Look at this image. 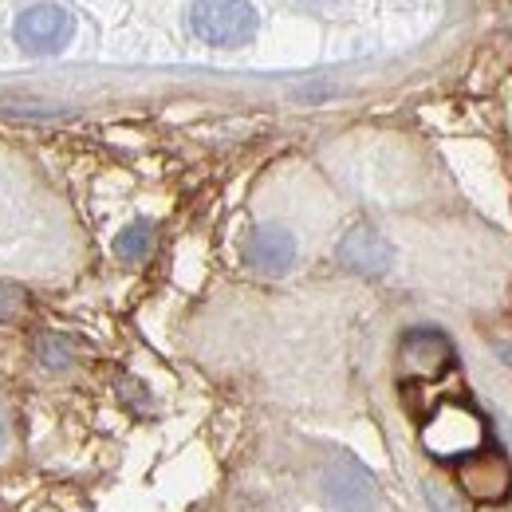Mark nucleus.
Segmentation results:
<instances>
[{
    "instance_id": "1",
    "label": "nucleus",
    "mask_w": 512,
    "mask_h": 512,
    "mask_svg": "<svg viewBox=\"0 0 512 512\" xmlns=\"http://www.w3.org/2000/svg\"><path fill=\"white\" fill-rule=\"evenodd\" d=\"M260 16L249 0H193L190 32L209 48H245L256 40Z\"/></svg>"
},
{
    "instance_id": "2",
    "label": "nucleus",
    "mask_w": 512,
    "mask_h": 512,
    "mask_svg": "<svg viewBox=\"0 0 512 512\" xmlns=\"http://www.w3.org/2000/svg\"><path fill=\"white\" fill-rule=\"evenodd\" d=\"M71 36H75V16L67 12L64 4H56V0L28 4V8L16 16V24H12L16 48H20L24 56H36V60L60 56L67 44H71Z\"/></svg>"
},
{
    "instance_id": "3",
    "label": "nucleus",
    "mask_w": 512,
    "mask_h": 512,
    "mask_svg": "<svg viewBox=\"0 0 512 512\" xmlns=\"http://www.w3.org/2000/svg\"><path fill=\"white\" fill-rule=\"evenodd\" d=\"M320 489L323 497H327V505L339 512H375V505H379L375 477L359 461H351V457L327 461V469H323L320 477Z\"/></svg>"
},
{
    "instance_id": "4",
    "label": "nucleus",
    "mask_w": 512,
    "mask_h": 512,
    "mask_svg": "<svg viewBox=\"0 0 512 512\" xmlns=\"http://www.w3.org/2000/svg\"><path fill=\"white\" fill-rule=\"evenodd\" d=\"M453 343H449L442 331L434 327H414L406 331L402 339V367L406 375H418V379H438L453 367Z\"/></svg>"
},
{
    "instance_id": "5",
    "label": "nucleus",
    "mask_w": 512,
    "mask_h": 512,
    "mask_svg": "<svg viewBox=\"0 0 512 512\" xmlns=\"http://www.w3.org/2000/svg\"><path fill=\"white\" fill-rule=\"evenodd\" d=\"M245 264L260 276H284L296 264V237L284 225H256L245 241Z\"/></svg>"
},
{
    "instance_id": "6",
    "label": "nucleus",
    "mask_w": 512,
    "mask_h": 512,
    "mask_svg": "<svg viewBox=\"0 0 512 512\" xmlns=\"http://www.w3.org/2000/svg\"><path fill=\"white\" fill-rule=\"evenodd\" d=\"M339 264L351 268L355 276H383L394 264V249L383 233H375L371 225H355L343 241H339Z\"/></svg>"
},
{
    "instance_id": "7",
    "label": "nucleus",
    "mask_w": 512,
    "mask_h": 512,
    "mask_svg": "<svg viewBox=\"0 0 512 512\" xmlns=\"http://www.w3.org/2000/svg\"><path fill=\"white\" fill-rule=\"evenodd\" d=\"M461 485H465L469 497H481V501L505 497V489H509V465H505V457L493 453L489 457V469H485V457L481 453H469L465 465H461Z\"/></svg>"
},
{
    "instance_id": "8",
    "label": "nucleus",
    "mask_w": 512,
    "mask_h": 512,
    "mask_svg": "<svg viewBox=\"0 0 512 512\" xmlns=\"http://www.w3.org/2000/svg\"><path fill=\"white\" fill-rule=\"evenodd\" d=\"M32 355H36V363H40L44 371H52V375H60V371H67V367L75 363V347H71V339L60 335V331H40L36 343H32Z\"/></svg>"
},
{
    "instance_id": "9",
    "label": "nucleus",
    "mask_w": 512,
    "mask_h": 512,
    "mask_svg": "<svg viewBox=\"0 0 512 512\" xmlns=\"http://www.w3.org/2000/svg\"><path fill=\"white\" fill-rule=\"evenodd\" d=\"M154 253V225L150 221H130L127 229L115 237V256L123 264H142Z\"/></svg>"
},
{
    "instance_id": "10",
    "label": "nucleus",
    "mask_w": 512,
    "mask_h": 512,
    "mask_svg": "<svg viewBox=\"0 0 512 512\" xmlns=\"http://www.w3.org/2000/svg\"><path fill=\"white\" fill-rule=\"evenodd\" d=\"M24 312H28V292L12 280H0V323L20 320Z\"/></svg>"
},
{
    "instance_id": "11",
    "label": "nucleus",
    "mask_w": 512,
    "mask_h": 512,
    "mask_svg": "<svg viewBox=\"0 0 512 512\" xmlns=\"http://www.w3.org/2000/svg\"><path fill=\"white\" fill-rule=\"evenodd\" d=\"M8 446V422H4V414H0V449Z\"/></svg>"
}]
</instances>
